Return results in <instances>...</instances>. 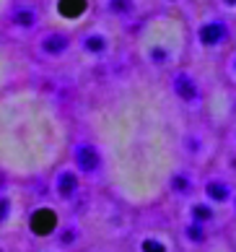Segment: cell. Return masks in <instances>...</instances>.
<instances>
[{"instance_id": "cell-10", "label": "cell", "mask_w": 236, "mask_h": 252, "mask_svg": "<svg viewBox=\"0 0 236 252\" xmlns=\"http://www.w3.org/2000/svg\"><path fill=\"white\" fill-rule=\"evenodd\" d=\"M229 242H231V247H234V252H236V223L231 226V234H229Z\"/></svg>"}, {"instance_id": "cell-4", "label": "cell", "mask_w": 236, "mask_h": 252, "mask_svg": "<svg viewBox=\"0 0 236 252\" xmlns=\"http://www.w3.org/2000/svg\"><path fill=\"white\" fill-rule=\"evenodd\" d=\"M140 250L143 252H172V247H169L166 242L156 239V237H146L143 242H140Z\"/></svg>"}, {"instance_id": "cell-7", "label": "cell", "mask_w": 236, "mask_h": 252, "mask_svg": "<svg viewBox=\"0 0 236 252\" xmlns=\"http://www.w3.org/2000/svg\"><path fill=\"white\" fill-rule=\"evenodd\" d=\"M44 47L50 50V52H60L65 47V36H50V39L44 42Z\"/></svg>"}, {"instance_id": "cell-9", "label": "cell", "mask_w": 236, "mask_h": 252, "mask_svg": "<svg viewBox=\"0 0 236 252\" xmlns=\"http://www.w3.org/2000/svg\"><path fill=\"white\" fill-rule=\"evenodd\" d=\"M86 47L93 50V52H99V50H101V39H88V42H86Z\"/></svg>"}, {"instance_id": "cell-12", "label": "cell", "mask_w": 236, "mask_h": 252, "mask_svg": "<svg viewBox=\"0 0 236 252\" xmlns=\"http://www.w3.org/2000/svg\"><path fill=\"white\" fill-rule=\"evenodd\" d=\"M231 216H234V221H236V192H234V200H231Z\"/></svg>"}, {"instance_id": "cell-3", "label": "cell", "mask_w": 236, "mask_h": 252, "mask_svg": "<svg viewBox=\"0 0 236 252\" xmlns=\"http://www.w3.org/2000/svg\"><path fill=\"white\" fill-rule=\"evenodd\" d=\"M78 166L83 172H93L99 166V154L93 148H81L78 151Z\"/></svg>"}, {"instance_id": "cell-8", "label": "cell", "mask_w": 236, "mask_h": 252, "mask_svg": "<svg viewBox=\"0 0 236 252\" xmlns=\"http://www.w3.org/2000/svg\"><path fill=\"white\" fill-rule=\"evenodd\" d=\"M18 21H21V24H26V26H29V24L34 21V16H31V11H21V13H18Z\"/></svg>"}, {"instance_id": "cell-1", "label": "cell", "mask_w": 236, "mask_h": 252, "mask_svg": "<svg viewBox=\"0 0 236 252\" xmlns=\"http://www.w3.org/2000/svg\"><path fill=\"white\" fill-rule=\"evenodd\" d=\"M55 223H58V216H55L52 211H36V216L31 221V229L36 234H50L55 229Z\"/></svg>"}, {"instance_id": "cell-5", "label": "cell", "mask_w": 236, "mask_h": 252, "mask_svg": "<svg viewBox=\"0 0 236 252\" xmlns=\"http://www.w3.org/2000/svg\"><path fill=\"white\" fill-rule=\"evenodd\" d=\"M73 190H75V177L70 172H65L60 177V195H70Z\"/></svg>"}, {"instance_id": "cell-2", "label": "cell", "mask_w": 236, "mask_h": 252, "mask_svg": "<svg viewBox=\"0 0 236 252\" xmlns=\"http://www.w3.org/2000/svg\"><path fill=\"white\" fill-rule=\"evenodd\" d=\"M223 78L231 89H236V44L226 52V58H223Z\"/></svg>"}, {"instance_id": "cell-6", "label": "cell", "mask_w": 236, "mask_h": 252, "mask_svg": "<svg viewBox=\"0 0 236 252\" xmlns=\"http://www.w3.org/2000/svg\"><path fill=\"white\" fill-rule=\"evenodd\" d=\"M83 11V0H62V13L65 16H75Z\"/></svg>"}, {"instance_id": "cell-11", "label": "cell", "mask_w": 236, "mask_h": 252, "mask_svg": "<svg viewBox=\"0 0 236 252\" xmlns=\"http://www.w3.org/2000/svg\"><path fill=\"white\" fill-rule=\"evenodd\" d=\"M5 213H8V200H0V221L5 219Z\"/></svg>"}, {"instance_id": "cell-13", "label": "cell", "mask_w": 236, "mask_h": 252, "mask_svg": "<svg viewBox=\"0 0 236 252\" xmlns=\"http://www.w3.org/2000/svg\"><path fill=\"white\" fill-rule=\"evenodd\" d=\"M231 34H234V44H236V26H234V32H231Z\"/></svg>"}]
</instances>
